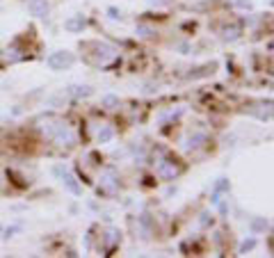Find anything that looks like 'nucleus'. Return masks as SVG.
<instances>
[{
  "label": "nucleus",
  "mask_w": 274,
  "mask_h": 258,
  "mask_svg": "<svg viewBox=\"0 0 274 258\" xmlns=\"http://www.w3.org/2000/svg\"><path fill=\"white\" fill-rule=\"evenodd\" d=\"M254 244H256L254 240H247V242H242V247H240V251L244 253V251H247V249H251V247H254Z\"/></svg>",
  "instance_id": "nucleus-15"
},
{
  "label": "nucleus",
  "mask_w": 274,
  "mask_h": 258,
  "mask_svg": "<svg viewBox=\"0 0 274 258\" xmlns=\"http://www.w3.org/2000/svg\"><path fill=\"white\" fill-rule=\"evenodd\" d=\"M99 188L108 194H117V190H119V176H117L115 169H103V171H101Z\"/></svg>",
  "instance_id": "nucleus-3"
},
{
  "label": "nucleus",
  "mask_w": 274,
  "mask_h": 258,
  "mask_svg": "<svg viewBox=\"0 0 274 258\" xmlns=\"http://www.w3.org/2000/svg\"><path fill=\"white\" fill-rule=\"evenodd\" d=\"M103 103L105 105H117V103H119V99H117V96H105Z\"/></svg>",
  "instance_id": "nucleus-14"
},
{
  "label": "nucleus",
  "mask_w": 274,
  "mask_h": 258,
  "mask_svg": "<svg viewBox=\"0 0 274 258\" xmlns=\"http://www.w3.org/2000/svg\"><path fill=\"white\" fill-rule=\"evenodd\" d=\"M73 64V55L66 53V50H60V53H53L48 57V66L50 69H64V66H71Z\"/></svg>",
  "instance_id": "nucleus-5"
},
{
  "label": "nucleus",
  "mask_w": 274,
  "mask_h": 258,
  "mask_svg": "<svg viewBox=\"0 0 274 258\" xmlns=\"http://www.w3.org/2000/svg\"><path fill=\"white\" fill-rule=\"evenodd\" d=\"M96 137H99L101 144H105V142H110V139L115 137V128H112V126H108V124H103V126H101V130H99V135H96Z\"/></svg>",
  "instance_id": "nucleus-9"
},
{
  "label": "nucleus",
  "mask_w": 274,
  "mask_h": 258,
  "mask_svg": "<svg viewBox=\"0 0 274 258\" xmlns=\"http://www.w3.org/2000/svg\"><path fill=\"white\" fill-rule=\"evenodd\" d=\"M39 130L46 135V139L55 142L57 146H73L75 144V130L71 128L66 121L62 119H55V117H41L39 121Z\"/></svg>",
  "instance_id": "nucleus-1"
},
{
  "label": "nucleus",
  "mask_w": 274,
  "mask_h": 258,
  "mask_svg": "<svg viewBox=\"0 0 274 258\" xmlns=\"http://www.w3.org/2000/svg\"><path fill=\"white\" fill-rule=\"evenodd\" d=\"M222 37L229 39V41L238 39V37H240V28H224V30H222Z\"/></svg>",
  "instance_id": "nucleus-12"
},
{
  "label": "nucleus",
  "mask_w": 274,
  "mask_h": 258,
  "mask_svg": "<svg viewBox=\"0 0 274 258\" xmlns=\"http://www.w3.org/2000/svg\"><path fill=\"white\" fill-rule=\"evenodd\" d=\"M94 57H92V62L99 66H108L110 62L117 60V50L112 48V46H105V44H94Z\"/></svg>",
  "instance_id": "nucleus-2"
},
{
  "label": "nucleus",
  "mask_w": 274,
  "mask_h": 258,
  "mask_svg": "<svg viewBox=\"0 0 274 258\" xmlns=\"http://www.w3.org/2000/svg\"><path fill=\"white\" fill-rule=\"evenodd\" d=\"M73 94L75 96H89L92 90H89V87H73Z\"/></svg>",
  "instance_id": "nucleus-13"
},
{
  "label": "nucleus",
  "mask_w": 274,
  "mask_h": 258,
  "mask_svg": "<svg viewBox=\"0 0 274 258\" xmlns=\"http://www.w3.org/2000/svg\"><path fill=\"white\" fill-rule=\"evenodd\" d=\"M64 28H66V30H71V32H78V30H82V28H85V19H82V16L69 19V21L64 23Z\"/></svg>",
  "instance_id": "nucleus-10"
},
{
  "label": "nucleus",
  "mask_w": 274,
  "mask_h": 258,
  "mask_svg": "<svg viewBox=\"0 0 274 258\" xmlns=\"http://www.w3.org/2000/svg\"><path fill=\"white\" fill-rule=\"evenodd\" d=\"M28 10L32 12V16L44 19V16L48 14V3H46V0H30V3H28Z\"/></svg>",
  "instance_id": "nucleus-7"
},
{
  "label": "nucleus",
  "mask_w": 274,
  "mask_h": 258,
  "mask_svg": "<svg viewBox=\"0 0 274 258\" xmlns=\"http://www.w3.org/2000/svg\"><path fill=\"white\" fill-rule=\"evenodd\" d=\"M155 171H158L160 179L164 181H174L176 176L180 174V167L176 162H171V160H160L158 164H155Z\"/></svg>",
  "instance_id": "nucleus-4"
},
{
  "label": "nucleus",
  "mask_w": 274,
  "mask_h": 258,
  "mask_svg": "<svg viewBox=\"0 0 274 258\" xmlns=\"http://www.w3.org/2000/svg\"><path fill=\"white\" fill-rule=\"evenodd\" d=\"M206 142H208V137H206L204 133L190 135V137L185 139V151H195V149H199V146H204Z\"/></svg>",
  "instance_id": "nucleus-8"
},
{
  "label": "nucleus",
  "mask_w": 274,
  "mask_h": 258,
  "mask_svg": "<svg viewBox=\"0 0 274 258\" xmlns=\"http://www.w3.org/2000/svg\"><path fill=\"white\" fill-rule=\"evenodd\" d=\"M5 60H10V62L23 60V53H21L19 46H12V48H7V50H5Z\"/></svg>",
  "instance_id": "nucleus-11"
},
{
  "label": "nucleus",
  "mask_w": 274,
  "mask_h": 258,
  "mask_svg": "<svg viewBox=\"0 0 274 258\" xmlns=\"http://www.w3.org/2000/svg\"><path fill=\"white\" fill-rule=\"evenodd\" d=\"M55 174L62 179V183L66 185V190L69 192H73V194H80V185L75 183V179H73V174H71L69 169H64V167H55Z\"/></svg>",
  "instance_id": "nucleus-6"
}]
</instances>
